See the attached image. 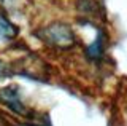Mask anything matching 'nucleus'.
I'll return each instance as SVG.
<instances>
[{"mask_svg": "<svg viewBox=\"0 0 127 126\" xmlns=\"http://www.w3.org/2000/svg\"><path fill=\"white\" fill-rule=\"evenodd\" d=\"M11 72H13V70H11V69L5 64V62L0 59V80H3V78L10 77V75H11Z\"/></svg>", "mask_w": 127, "mask_h": 126, "instance_id": "obj_5", "label": "nucleus"}, {"mask_svg": "<svg viewBox=\"0 0 127 126\" xmlns=\"http://www.w3.org/2000/svg\"><path fill=\"white\" fill-rule=\"evenodd\" d=\"M86 53H87V56L91 59H100L102 58V54H103V35H102V32L97 34L95 42L87 48Z\"/></svg>", "mask_w": 127, "mask_h": 126, "instance_id": "obj_4", "label": "nucleus"}, {"mask_svg": "<svg viewBox=\"0 0 127 126\" xmlns=\"http://www.w3.org/2000/svg\"><path fill=\"white\" fill-rule=\"evenodd\" d=\"M33 35L38 37L41 42H45L48 46L59 50H68L76 43L73 30L70 29V26L64 24V22H53L46 27L35 30Z\"/></svg>", "mask_w": 127, "mask_h": 126, "instance_id": "obj_1", "label": "nucleus"}, {"mask_svg": "<svg viewBox=\"0 0 127 126\" xmlns=\"http://www.w3.org/2000/svg\"><path fill=\"white\" fill-rule=\"evenodd\" d=\"M0 126H14L10 120H8V117L2 112V110H0Z\"/></svg>", "mask_w": 127, "mask_h": 126, "instance_id": "obj_6", "label": "nucleus"}, {"mask_svg": "<svg viewBox=\"0 0 127 126\" xmlns=\"http://www.w3.org/2000/svg\"><path fill=\"white\" fill-rule=\"evenodd\" d=\"M16 37H18V27L8 18L0 14V38H3V40H14Z\"/></svg>", "mask_w": 127, "mask_h": 126, "instance_id": "obj_3", "label": "nucleus"}, {"mask_svg": "<svg viewBox=\"0 0 127 126\" xmlns=\"http://www.w3.org/2000/svg\"><path fill=\"white\" fill-rule=\"evenodd\" d=\"M19 126H40V125H33V123H24V125H19Z\"/></svg>", "mask_w": 127, "mask_h": 126, "instance_id": "obj_7", "label": "nucleus"}, {"mask_svg": "<svg viewBox=\"0 0 127 126\" xmlns=\"http://www.w3.org/2000/svg\"><path fill=\"white\" fill-rule=\"evenodd\" d=\"M0 104L6 105L11 112L18 113L21 117H29L30 115V109L27 105H24V102L21 99V94L16 85H10L5 88H0Z\"/></svg>", "mask_w": 127, "mask_h": 126, "instance_id": "obj_2", "label": "nucleus"}]
</instances>
